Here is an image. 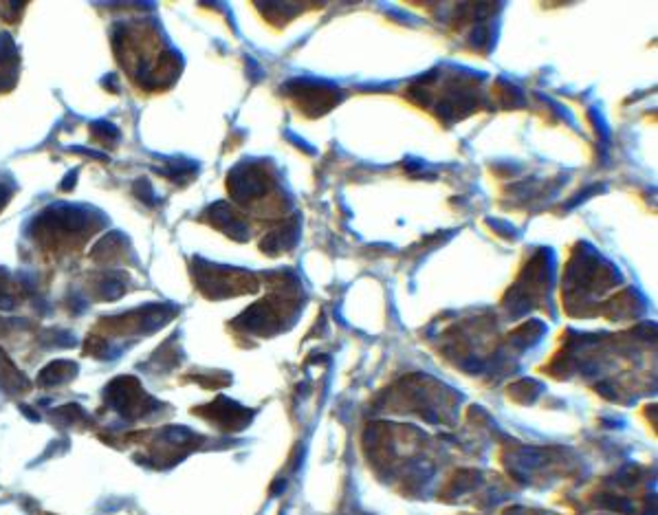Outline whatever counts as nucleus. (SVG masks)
Masks as SVG:
<instances>
[{"label": "nucleus", "instance_id": "obj_2", "mask_svg": "<svg viewBox=\"0 0 658 515\" xmlns=\"http://www.w3.org/2000/svg\"><path fill=\"white\" fill-rule=\"evenodd\" d=\"M5 196H7V194H5V192H0V205L5 203Z\"/></svg>", "mask_w": 658, "mask_h": 515}, {"label": "nucleus", "instance_id": "obj_1", "mask_svg": "<svg viewBox=\"0 0 658 515\" xmlns=\"http://www.w3.org/2000/svg\"><path fill=\"white\" fill-rule=\"evenodd\" d=\"M289 93L295 97L297 106L308 115H321L328 108L337 104V90L324 86V84H313V82H293Z\"/></svg>", "mask_w": 658, "mask_h": 515}]
</instances>
